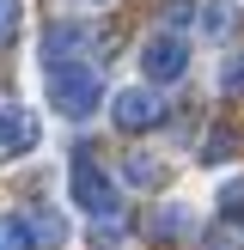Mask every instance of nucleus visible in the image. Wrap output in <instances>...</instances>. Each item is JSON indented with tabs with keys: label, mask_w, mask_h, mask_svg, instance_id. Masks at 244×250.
<instances>
[{
	"label": "nucleus",
	"mask_w": 244,
	"mask_h": 250,
	"mask_svg": "<svg viewBox=\"0 0 244 250\" xmlns=\"http://www.w3.org/2000/svg\"><path fill=\"white\" fill-rule=\"evenodd\" d=\"M207 250H244V220H226V226L207 232Z\"/></svg>",
	"instance_id": "f8f14e48"
},
{
	"label": "nucleus",
	"mask_w": 244,
	"mask_h": 250,
	"mask_svg": "<svg viewBox=\"0 0 244 250\" xmlns=\"http://www.w3.org/2000/svg\"><path fill=\"white\" fill-rule=\"evenodd\" d=\"M67 195L85 208V214H98V220H116V183H110V171H98L92 159H80V165H73V177H67Z\"/></svg>",
	"instance_id": "f03ea898"
},
{
	"label": "nucleus",
	"mask_w": 244,
	"mask_h": 250,
	"mask_svg": "<svg viewBox=\"0 0 244 250\" xmlns=\"http://www.w3.org/2000/svg\"><path fill=\"white\" fill-rule=\"evenodd\" d=\"M183 67H189V43H183V37H153V43L141 49V73L153 85H171V80H183Z\"/></svg>",
	"instance_id": "20e7f679"
},
{
	"label": "nucleus",
	"mask_w": 244,
	"mask_h": 250,
	"mask_svg": "<svg viewBox=\"0 0 244 250\" xmlns=\"http://www.w3.org/2000/svg\"><path fill=\"white\" fill-rule=\"evenodd\" d=\"M220 208H226V220H244V183H226L220 189Z\"/></svg>",
	"instance_id": "2eb2a0df"
},
{
	"label": "nucleus",
	"mask_w": 244,
	"mask_h": 250,
	"mask_svg": "<svg viewBox=\"0 0 244 250\" xmlns=\"http://www.w3.org/2000/svg\"><path fill=\"white\" fill-rule=\"evenodd\" d=\"M0 250H37L24 232V214H0Z\"/></svg>",
	"instance_id": "9b49d317"
},
{
	"label": "nucleus",
	"mask_w": 244,
	"mask_h": 250,
	"mask_svg": "<svg viewBox=\"0 0 244 250\" xmlns=\"http://www.w3.org/2000/svg\"><path fill=\"white\" fill-rule=\"evenodd\" d=\"M85 6H104V0H85Z\"/></svg>",
	"instance_id": "f3484780"
},
{
	"label": "nucleus",
	"mask_w": 244,
	"mask_h": 250,
	"mask_svg": "<svg viewBox=\"0 0 244 250\" xmlns=\"http://www.w3.org/2000/svg\"><path fill=\"white\" fill-rule=\"evenodd\" d=\"M146 232H153L159 244H177L183 232H189V208H159V214L146 220Z\"/></svg>",
	"instance_id": "6e6552de"
},
{
	"label": "nucleus",
	"mask_w": 244,
	"mask_h": 250,
	"mask_svg": "<svg viewBox=\"0 0 244 250\" xmlns=\"http://www.w3.org/2000/svg\"><path fill=\"white\" fill-rule=\"evenodd\" d=\"M232 24H238V12H232L226 0H207V6H202V31H207V37H226Z\"/></svg>",
	"instance_id": "9d476101"
},
{
	"label": "nucleus",
	"mask_w": 244,
	"mask_h": 250,
	"mask_svg": "<svg viewBox=\"0 0 244 250\" xmlns=\"http://www.w3.org/2000/svg\"><path fill=\"white\" fill-rule=\"evenodd\" d=\"M98 98H104V85H98V73L85 67V61H61V67H49V104H55L67 122L92 116Z\"/></svg>",
	"instance_id": "f257e3e1"
},
{
	"label": "nucleus",
	"mask_w": 244,
	"mask_h": 250,
	"mask_svg": "<svg viewBox=\"0 0 244 250\" xmlns=\"http://www.w3.org/2000/svg\"><path fill=\"white\" fill-rule=\"evenodd\" d=\"M37 146V116L24 110H0V159H19Z\"/></svg>",
	"instance_id": "39448f33"
},
{
	"label": "nucleus",
	"mask_w": 244,
	"mask_h": 250,
	"mask_svg": "<svg viewBox=\"0 0 244 250\" xmlns=\"http://www.w3.org/2000/svg\"><path fill=\"white\" fill-rule=\"evenodd\" d=\"M24 232H31L37 250H61V244H67V220L49 214V208H31V214H24Z\"/></svg>",
	"instance_id": "423d86ee"
},
{
	"label": "nucleus",
	"mask_w": 244,
	"mask_h": 250,
	"mask_svg": "<svg viewBox=\"0 0 244 250\" xmlns=\"http://www.w3.org/2000/svg\"><path fill=\"white\" fill-rule=\"evenodd\" d=\"M220 92H226V98H244V55H232V61H226V73H220Z\"/></svg>",
	"instance_id": "4468645a"
},
{
	"label": "nucleus",
	"mask_w": 244,
	"mask_h": 250,
	"mask_svg": "<svg viewBox=\"0 0 244 250\" xmlns=\"http://www.w3.org/2000/svg\"><path fill=\"white\" fill-rule=\"evenodd\" d=\"M122 177H128L134 189H153V183H165V165L146 159V153H128V159H122Z\"/></svg>",
	"instance_id": "1a4fd4ad"
},
{
	"label": "nucleus",
	"mask_w": 244,
	"mask_h": 250,
	"mask_svg": "<svg viewBox=\"0 0 244 250\" xmlns=\"http://www.w3.org/2000/svg\"><path fill=\"white\" fill-rule=\"evenodd\" d=\"M85 43V31L80 24H49V37H43V61L49 67H61V61H73V49Z\"/></svg>",
	"instance_id": "0eeeda50"
},
{
	"label": "nucleus",
	"mask_w": 244,
	"mask_h": 250,
	"mask_svg": "<svg viewBox=\"0 0 244 250\" xmlns=\"http://www.w3.org/2000/svg\"><path fill=\"white\" fill-rule=\"evenodd\" d=\"M159 116H165V104H159V92H153V85H128V92H116V98H110V122H116L122 134L153 128Z\"/></svg>",
	"instance_id": "7ed1b4c3"
},
{
	"label": "nucleus",
	"mask_w": 244,
	"mask_h": 250,
	"mask_svg": "<svg viewBox=\"0 0 244 250\" xmlns=\"http://www.w3.org/2000/svg\"><path fill=\"white\" fill-rule=\"evenodd\" d=\"M19 19H24V6H19V0H0V49L19 37Z\"/></svg>",
	"instance_id": "ddd939ff"
},
{
	"label": "nucleus",
	"mask_w": 244,
	"mask_h": 250,
	"mask_svg": "<svg viewBox=\"0 0 244 250\" xmlns=\"http://www.w3.org/2000/svg\"><path fill=\"white\" fill-rule=\"evenodd\" d=\"M226 153H232V134H214V141L202 146V159H226Z\"/></svg>",
	"instance_id": "dca6fc26"
}]
</instances>
